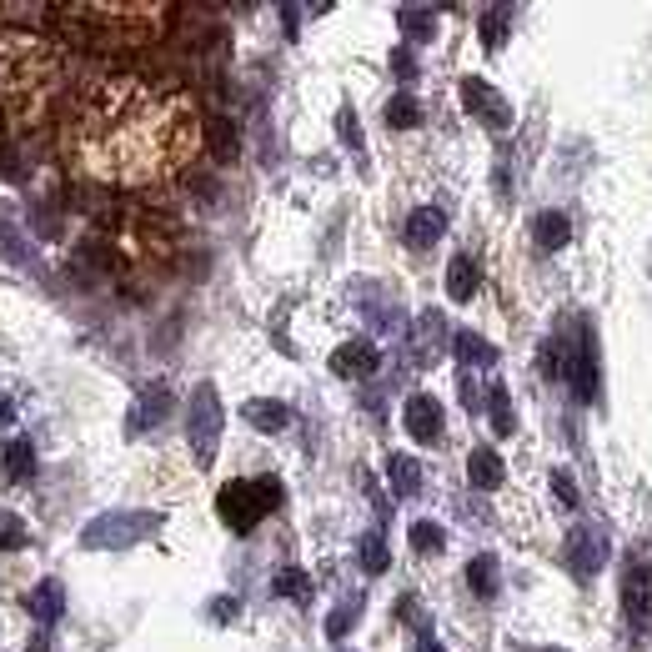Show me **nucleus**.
<instances>
[{
	"mask_svg": "<svg viewBox=\"0 0 652 652\" xmlns=\"http://www.w3.org/2000/svg\"><path fill=\"white\" fill-rule=\"evenodd\" d=\"M387 477H392V492H397V497H417V492H422V467H417V457H407V452H392V457H387Z\"/></svg>",
	"mask_w": 652,
	"mask_h": 652,
	"instance_id": "nucleus-20",
	"label": "nucleus"
},
{
	"mask_svg": "<svg viewBox=\"0 0 652 652\" xmlns=\"http://www.w3.org/2000/svg\"><path fill=\"white\" fill-rule=\"evenodd\" d=\"M26 522L16 517V512H0V552H16V547H26Z\"/></svg>",
	"mask_w": 652,
	"mask_h": 652,
	"instance_id": "nucleus-31",
	"label": "nucleus"
},
{
	"mask_svg": "<svg viewBox=\"0 0 652 652\" xmlns=\"http://www.w3.org/2000/svg\"><path fill=\"white\" fill-rule=\"evenodd\" d=\"M567 236H572V226H567L562 211H537V216H532V241H537L542 251H562Z\"/></svg>",
	"mask_w": 652,
	"mask_h": 652,
	"instance_id": "nucleus-19",
	"label": "nucleus"
},
{
	"mask_svg": "<svg viewBox=\"0 0 652 652\" xmlns=\"http://www.w3.org/2000/svg\"><path fill=\"white\" fill-rule=\"evenodd\" d=\"M61 21V31L86 46V51H101V56H126V51H141L151 46L166 21H171V6L161 0H131V6H56L51 11Z\"/></svg>",
	"mask_w": 652,
	"mask_h": 652,
	"instance_id": "nucleus-3",
	"label": "nucleus"
},
{
	"mask_svg": "<svg viewBox=\"0 0 652 652\" xmlns=\"http://www.w3.org/2000/svg\"><path fill=\"white\" fill-rule=\"evenodd\" d=\"M552 492H557V502H562V507H577V487H572V477H567V472H552Z\"/></svg>",
	"mask_w": 652,
	"mask_h": 652,
	"instance_id": "nucleus-37",
	"label": "nucleus"
},
{
	"mask_svg": "<svg viewBox=\"0 0 652 652\" xmlns=\"http://www.w3.org/2000/svg\"><path fill=\"white\" fill-rule=\"evenodd\" d=\"M542 372H547V377H562V342H547V347H542Z\"/></svg>",
	"mask_w": 652,
	"mask_h": 652,
	"instance_id": "nucleus-38",
	"label": "nucleus"
},
{
	"mask_svg": "<svg viewBox=\"0 0 652 652\" xmlns=\"http://www.w3.org/2000/svg\"><path fill=\"white\" fill-rule=\"evenodd\" d=\"M31 652H51V647H46V637H36V642H31Z\"/></svg>",
	"mask_w": 652,
	"mask_h": 652,
	"instance_id": "nucleus-42",
	"label": "nucleus"
},
{
	"mask_svg": "<svg viewBox=\"0 0 652 652\" xmlns=\"http://www.w3.org/2000/svg\"><path fill=\"white\" fill-rule=\"evenodd\" d=\"M241 417L256 427V432H286L291 427V412H286V402H271V397H251V402H241Z\"/></svg>",
	"mask_w": 652,
	"mask_h": 652,
	"instance_id": "nucleus-14",
	"label": "nucleus"
},
{
	"mask_svg": "<svg viewBox=\"0 0 652 652\" xmlns=\"http://www.w3.org/2000/svg\"><path fill=\"white\" fill-rule=\"evenodd\" d=\"M276 592H281V597L306 602V597H311V577H306L301 567H281V572H276Z\"/></svg>",
	"mask_w": 652,
	"mask_h": 652,
	"instance_id": "nucleus-30",
	"label": "nucleus"
},
{
	"mask_svg": "<svg viewBox=\"0 0 652 652\" xmlns=\"http://www.w3.org/2000/svg\"><path fill=\"white\" fill-rule=\"evenodd\" d=\"M622 607L637 632L652 622V542H637L622 562Z\"/></svg>",
	"mask_w": 652,
	"mask_h": 652,
	"instance_id": "nucleus-7",
	"label": "nucleus"
},
{
	"mask_svg": "<svg viewBox=\"0 0 652 652\" xmlns=\"http://www.w3.org/2000/svg\"><path fill=\"white\" fill-rule=\"evenodd\" d=\"M417 121H422L417 96H407V91H402V96H392V101H387V126H392V131H412Z\"/></svg>",
	"mask_w": 652,
	"mask_h": 652,
	"instance_id": "nucleus-26",
	"label": "nucleus"
},
{
	"mask_svg": "<svg viewBox=\"0 0 652 652\" xmlns=\"http://www.w3.org/2000/svg\"><path fill=\"white\" fill-rule=\"evenodd\" d=\"M567 562H572V572H582V577H592V572H602V562H607V532L602 527H572V537H567Z\"/></svg>",
	"mask_w": 652,
	"mask_h": 652,
	"instance_id": "nucleus-9",
	"label": "nucleus"
},
{
	"mask_svg": "<svg viewBox=\"0 0 652 652\" xmlns=\"http://www.w3.org/2000/svg\"><path fill=\"white\" fill-rule=\"evenodd\" d=\"M442 231H447V216H442L437 206H417V211L407 216V241H412V246H437Z\"/></svg>",
	"mask_w": 652,
	"mask_h": 652,
	"instance_id": "nucleus-16",
	"label": "nucleus"
},
{
	"mask_svg": "<svg viewBox=\"0 0 652 652\" xmlns=\"http://www.w3.org/2000/svg\"><path fill=\"white\" fill-rule=\"evenodd\" d=\"M26 607H31V617H36V622H46V627H51V622L66 612V587H61L56 577H46V582H36V592H31V602H26Z\"/></svg>",
	"mask_w": 652,
	"mask_h": 652,
	"instance_id": "nucleus-18",
	"label": "nucleus"
},
{
	"mask_svg": "<svg viewBox=\"0 0 652 652\" xmlns=\"http://www.w3.org/2000/svg\"><path fill=\"white\" fill-rule=\"evenodd\" d=\"M442 342H447V321H442V311H422L417 326H412V357H417L422 367H432V362L442 357Z\"/></svg>",
	"mask_w": 652,
	"mask_h": 652,
	"instance_id": "nucleus-13",
	"label": "nucleus"
},
{
	"mask_svg": "<svg viewBox=\"0 0 652 652\" xmlns=\"http://www.w3.org/2000/svg\"><path fill=\"white\" fill-rule=\"evenodd\" d=\"M66 81V56L31 31H0V141L36 131Z\"/></svg>",
	"mask_w": 652,
	"mask_h": 652,
	"instance_id": "nucleus-2",
	"label": "nucleus"
},
{
	"mask_svg": "<svg viewBox=\"0 0 652 652\" xmlns=\"http://www.w3.org/2000/svg\"><path fill=\"white\" fill-rule=\"evenodd\" d=\"M462 407H467V412H482V407H487V397H482V382H477L472 372H462Z\"/></svg>",
	"mask_w": 652,
	"mask_h": 652,
	"instance_id": "nucleus-34",
	"label": "nucleus"
},
{
	"mask_svg": "<svg viewBox=\"0 0 652 652\" xmlns=\"http://www.w3.org/2000/svg\"><path fill=\"white\" fill-rule=\"evenodd\" d=\"M276 502H281V482L271 477H236L216 492V512L231 532H251Z\"/></svg>",
	"mask_w": 652,
	"mask_h": 652,
	"instance_id": "nucleus-4",
	"label": "nucleus"
},
{
	"mask_svg": "<svg viewBox=\"0 0 652 652\" xmlns=\"http://www.w3.org/2000/svg\"><path fill=\"white\" fill-rule=\"evenodd\" d=\"M412 652H442V647H437V637H432V622H422V632H417Z\"/></svg>",
	"mask_w": 652,
	"mask_h": 652,
	"instance_id": "nucleus-40",
	"label": "nucleus"
},
{
	"mask_svg": "<svg viewBox=\"0 0 652 652\" xmlns=\"http://www.w3.org/2000/svg\"><path fill=\"white\" fill-rule=\"evenodd\" d=\"M487 412H492V432H497V437H512V432H517V417H512V402H507V387H492V392H487Z\"/></svg>",
	"mask_w": 652,
	"mask_h": 652,
	"instance_id": "nucleus-27",
	"label": "nucleus"
},
{
	"mask_svg": "<svg viewBox=\"0 0 652 652\" xmlns=\"http://www.w3.org/2000/svg\"><path fill=\"white\" fill-rule=\"evenodd\" d=\"M201 151V111L176 81L116 71L91 81L61 126V156L81 181L151 191L176 181Z\"/></svg>",
	"mask_w": 652,
	"mask_h": 652,
	"instance_id": "nucleus-1",
	"label": "nucleus"
},
{
	"mask_svg": "<svg viewBox=\"0 0 652 652\" xmlns=\"http://www.w3.org/2000/svg\"><path fill=\"white\" fill-rule=\"evenodd\" d=\"M542 652H562V647H542Z\"/></svg>",
	"mask_w": 652,
	"mask_h": 652,
	"instance_id": "nucleus-43",
	"label": "nucleus"
},
{
	"mask_svg": "<svg viewBox=\"0 0 652 652\" xmlns=\"http://www.w3.org/2000/svg\"><path fill=\"white\" fill-rule=\"evenodd\" d=\"M502 36H507V11L497 6V11H487V16H482V46H487V51H497V46H502Z\"/></svg>",
	"mask_w": 652,
	"mask_h": 652,
	"instance_id": "nucleus-33",
	"label": "nucleus"
},
{
	"mask_svg": "<svg viewBox=\"0 0 652 652\" xmlns=\"http://www.w3.org/2000/svg\"><path fill=\"white\" fill-rule=\"evenodd\" d=\"M402 422H407L412 442H422V447H437V442H442V407H437V397H427V392L407 397Z\"/></svg>",
	"mask_w": 652,
	"mask_h": 652,
	"instance_id": "nucleus-10",
	"label": "nucleus"
},
{
	"mask_svg": "<svg viewBox=\"0 0 652 652\" xmlns=\"http://www.w3.org/2000/svg\"><path fill=\"white\" fill-rule=\"evenodd\" d=\"M211 617H216V622H231V617H236V597H216V602H211Z\"/></svg>",
	"mask_w": 652,
	"mask_h": 652,
	"instance_id": "nucleus-39",
	"label": "nucleus"
},
{
	"mask_svg": "<svg viewBox=\"0 0 652 652\" xmlns=\"http://www.w3.org/2000/svg\"><path fill=\"white\" fill-rule=\"evenodd\" d=\"M392 71H397L402 81H412V76H417V56H412L407 46H397V51H392Z\"/></svg>",
	"mask_w": 652,
	"mask_h": 652,
	"instance_id": "nucleus-36",
	"label": "nucleus"
},
{
	"mask_svg": "<svg viewBox=\"0 0 652 652\" xmlns=\"http://www.w3.org/2000/svg\"><path fill=\"white\" fill-rule=\"evenodd\" d=\"M166 417H171V387L166 382H146L141 397H136V407H131V432H151Z\"/></svg>",
	"mask_w": 652,
	"mask_h": 652,
	"instance_id": "nucleus-12",
	"label": "nucleus"
},
{
	"mask_svg": "<svg viewBox=\"0 0 652 652\" xmlns=\"http://www.w3.org/2000/svg\"><path fill=\"white\" fill-rule=\"evenodd\" d=\"M452 347H457L462 367H492V362H497V347H492L487 337H477V332H457Z\"/></svg>",
	"mask_w": 652,
	"mask_h": 652,
	"instance_id": "nucleus-23",
	"label": "nucleus"
},
{
	"mask_svg": "<svg viewBox=\"0 0 652 652\" xmlns=\"http://www.w3.org/2000/svg\"><path fill=\"white\" fill-rule=\"evenodd\" d=\"M221 397L211 382H201L191 392V407H186V437H191V452H196V467H211L216 462V447H221Z\"/></svg>",
	"mask_w": 652,
	"mask_h": 652,
	"instance_id": "nucleus-6",
	"label": "nucleus"
},
{
	"mask_svg": "<svg viewBox=\"0 0 652 652\" xmlns=\"http://www.w3.org/2000/svg\"><path fill=\"white\" fill-rule=\"evenodd\" d=\"M0 462H6V477H11V482H31V477H36V447H31L26 437L6 442V452H0Z\"/></svg>",
	"mask_w": 652,
	"mask_h": 652,
	"instance_id": "nucleus-22",
	"label": "nucleus"
},
{
	"mask_svg": "<svg viewBox=\"0 0 652 652\" xmlns=\"http://www.w3.org/2000/svg\"><path fill=\"white\" fill-rule=\"evenodd\" d=\"M151 532H161V512H106L96 522L81 527V547L91 552H116V547H136Z\"/></svg>",
	"mask_w": 652,
	"mask_h": 652,
	"instance_id": "nucleus-5",
	"label": "nucleus"
},
{
	"mask_svg": "<svg viewBox=\"0 0 652 652\" xmlns=\"http://www.w3.org/2000/svg\"><path fill=\"white\" fill-rule=\"evenodd\" d=\"M467 477H472V487H477V492H497L507 472H502V457H497L492 447H477V452L467 457Z\"/></svg>",
	"mask_w": 652,
	"mask_h": 652,
	"instance_id": "nucleus-17",
	"label": "nucleus"
},
{
	"mask_svg": "<svg viewBox=\"0 0 652 652\" xmlns=\"http://www.w3.org/2000/svg\"><path fill=\"white\" fill-rule=\"evenodd\" d=\"M412 547L417 552H442L447 547V532L437 522H412Z\"/></svg>",
	"mask_w": 652,
	"mask_h": 652,
	"instance_id": "nucleus-32",
	"label": "nucleus"
},
{
	"mask_svg": "<svg viewBox=\"0 0 652 652\" xmlns=\"http://www.w3.org/2000/svg\"><path fill=\"white\" fill-rule=\"evenodd\" d=\"M337 126H342V136H347V146H352V151L362 156V126H357V111H352V106H347V111L337 116Z\"/></svg>",
	"mask_w": 652,
	"mask_h": 652,
	"instance_id": "nucleus-35",
	"label": "nucleus"
},
{
	"mask_svg": "<svg viewBox=\"0 0 652 652\" xmlns=\"http://www.w3.org/2000/svg\"><path fill=\"white\" fill-rule=\"evenodd\" d=\"M467 587L477 597H492L497 592V557H472L467 562Z\"/></svg>",
	"mask_w": 652,
	"mask_h": 652,
	"instance_id": "nucleus-29",
	"label": "nucleus"
},
{
	"mask_svg": "<svg viewBox=\"0 0 652 652\" xmlns=\"http://www.w3.org/2000/svg\"><path fill=\"white\" fill-rule=\"evenodd\" d=\"M357 617H362V592H352L342 607H332V617H326V637H332V642H342V637L357 627Z\"/></svg>",
	"mask_w": 652,
	"mask_h": 652,
	"instance_id": "nucleus-24",
	"label": "nucleus"
},
{
	"mask_svg": "<svg viewBox=\"0 0 652 652\" xmlns=\"http://www.w3.org/2000/svg\"><path fill=\"white\" fill-rule=\"evenodd\" d=\"M462 106H467L487 131H507V126H512V106H507V96H502L497 86H487L482 76H467V81H462Z\"/></svg>",
	"mask_w": 652,
	"mask_h": 652,
	"instance_id": "nucleus-8",
	"label": "nucleus"
},
{
	"mask_svg": "<svg viewBox=\"0 0 652 652\" xmlns=\"http://www.w3.org/2000/svg\"><path fill=\"white\" fill-rule=\"evenodd\" d=\"M392 567V552H387V537L382 532H367L362 537V572H372V577H382Z\"/></svg>",
	"mask_w": 652,
	"mask_h": 652,
	"instance_id": "nucleus-28",
	"label": "nucleus"
},
{
	"mask_svg": "<svg viewBox=\"0 0 652 652\" xmlns=\"http://www.w3.org/2000/svg\"><path fill=\"white\" fill-rule=\"evenodd\" d=\"M11 422H16V402L0 397V427H11Z\"/></svg>",
	"mask_w": 652,
	"mask_h": 652,
	"instance_id": "nucleus-41",
	"label": "nucleus"
},
{
	"mask_svg": "<svg viewBox=\"0 0 652 652\" xmlns=\"http://www.w3.org/2000/svg\"><path fill=\"white\" fill-rule=\"evenodd\" d=\"M377 367H382V347H372L367 337H357V342H347V347L332 352V372H337V377H352V382H357V377H372Z\"/></svg>",
	"mask_w": 652,
	"mask_h": 652,
	"instance_id": "nucleus-11",
	"label": "nucleus"
},
{
	"mask_svg": "<svg viewBox=\"0 0 652 652\" xmlns=\"http://www.w3.org/2000/svg\"><path fill=\"white\" fill-rule=\"evenodd\" d=\"M562 377L572 382V397H577V402H592V392H597V367H592V352H587V347H577V352L562 362Z\"/></svg>",
	"mask_w": 652,
	"mask_h": 652,
	"instance_id": "nucleus-15",
	"label": "nucleus"
},
{
	"mask_svg": "<svg viewBox=\"0 0 652 652\" xmlns=\"http://www.w3.org/2000/svg\"><path fill=\"white\" fill-rule=\"evenodd\" d=\"M477 281H482V271H477V261L462 251V256H452V266H447V296L452 301H467L472 291H477Z\"/></svg>",
	"mask_w": 652,
	"mask_h": 652,
	"instance_id": "nucleus-21",
	"label": "nucleus"
},
{
	"mask_svg": "<svg viewBox=\"0 0 652 652\" xmlns=\"http://www.w3.org/2000/svg\"><path fill=\"white\" fill-rule=\"evenodd\" d=\"M397 21H402L407 36H417V41H432V36H437V11H432V6H402Z\"/></svg>",
	"mask_w": 652,
	"mask_h": 652,
	"instance_id": "nucleus-25",
	"label": "nucleus"
}]
</instances>
